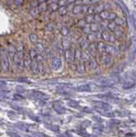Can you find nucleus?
<instances>
[{
	"label": "nucleus",
	"mask_w": 136,
	"mask_h": 137,
	"mask_svg": "<svg viewBox=\"0 0 136 137\" xmlns=\"http://www.w3.org/2000/svg\"><path fill=\"white\" fill-rule=\"evenodd\" d=\"M47 128H49L51 130H54V131H56V129L58 130V127H56V126H47Z\"/></svg>",
	"instance_id": "39448f33"
},
{
	"label": "nucleus",
	"mask_w": 136,
	"mask_h": 137,
	"mask_svg": "<svg viewBox=\"0 0 136 137\" xmlns=\"http://www.w3.org/2000/svg\"><path fill=\"white\" fill-rule=\"evenodd\" d=\"M1 65L2 68L4 71H7L9 69V61H8V57L5 52V50L3 48L2 51H1Z\"/></svg>",
	"instance_id": "f257e3e1"
},
{
	"label": "nucleus",
	"mask_w": 136,
	"mask_h": 137,
	"mask_svg": "<svg viewBox=\"0 0 136 137\" xmlns=\"http://www.w3.org/2000/svg\"><path fill=\"white\" fill-rule=\"evenodd\" d=\"M33 95L34 96L36 99H44V98H46L47 96L46 94H45L44 93L42 92H39V91H33Z\"/></svg>",
	"instance_id": "7ed1b4c3"
},
{
	"label": "nucleus",
	"mask_w": 136,
	"mask_h": 137,
	"mask_svg": "<svg viewBox=\"0 0 136 137\" xmlns=\"http://www.w3.org/2000/svg\"><path fill=\"white\" fill-rule=\"evenodd\" d=\"M98 108H101L103 110H106V109H109L110 106L107 103H105V102H94Z\"/></svg>",
	"instance_id": "f03ea898"
},
{
	"label": "nucleus",
	"mask_w": 136,
	"mask_h": 137,
	"mask_svg": "<svg viewBox=\"0 0 136 137\" xmlns=\"http://www.w3.org/2000/svg\"><path fill=\"white\" fill-rule=\"evenodd\" d=\"M5 98V95H4V93L0 92V100H4V99Z\"/></svg>",
	"instance_id": "423d86ee"
},
{
	"label": "nucleus",
	"mask_w": 136,
	"mask_h": 137,
	"mask_svg": "<svg viewBox=\"0 0 136 137\" xmlns=\"http://www.w3.org/2000/svg\"><path fill=\"white\" fill-rule=\"evenodd\" d=\"M77 91H84V92H88V91H91V87H90L89 85H82V86H79L76 88Z\"/></svg>",
	"instance_id": "20e7f679"
}]
</instances>
